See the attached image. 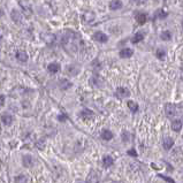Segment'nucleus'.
I'll list each match as a JSON object with an SVG mask.
<instances>
[{
	"instance_id": "obj_28",
	"label": "nucleus",
	"mask_w": 183,
	"mask_h": 183,
	"mask_svg": "<svg viewBox=\"0 0 183 183\" xmlns=\"http://www.w3.org/2000/svg\"><path fill=\"white\" fill-rule=\"evenodd\" d=\"M5 96H4V94H1V96H0V106H2V105L5 104Z\"/></svg>"
},
{
	"instance_id": "obj_18",
	"label": "nucleus",
	"mask_w": 183,
	"mask_h": 183,
	"mask_svg": "<svg viewBox=\"0 0 183 183\" xmlns=\"http://www.w3.org/2000/svg\"><path fill=\"white\" fill-rule=\"evenodd\" d=\"M16 58H17V60H20L22 62H26L28 60V54L26 52H23V51H20V52L16 53Z\"/></svg>"
},
{
	"instance_id": "obj_3",
	"label": "nucleus",
	"mask_w": 183,
	"mask_h": 183,
	"mask_svg": "<svg viewBox=\"0 0 183 183\" xmlns=\"http://www.w3.org/2000/svg\"><path fill=\"white\" fill-rule=\"evenodd\" d=\"M79 66H76V65H69V66H67V68H66V72H67V74L68 75H70V76H75V75H77V74L79 73Z\"/></svg>"
},
{
	"instance_id": "obj_5",
	"label": "nucleus",
	"mask_w": 183,
	"mask_h": 183,
	"mask_svg": "<svg viewBox=\"0 0 183 183\" xmlns=\"http://www.w3.org/2000/svg\"><path fill=\"white\" fill-rule=\"evenodd\" d=\"M162 145H164V149H165L166 151H168V150H171L172 146L174 145V139L169 136L165 137V138H164V143H162Z\"/></svg>"
},
{
	"instance_id": "obj_23",
	"label": "nucleus",
	"mask_w": 183,
	"mask_h": 183,
	"mask_svg": "<svg viewBox=\"0 0 183 183\" xmlns=\"http://www.w3.org/2000/svg\"><path fill=\"white\" fill-rule=\"evenodd\" d=\"M156 55H157L158 59L162 60V59H165V57H166V52H165L164 50H158L157 53H156Z\"/></svg>"
},
{
	"instance_id": "obj_27",
	"label": "nucleus",
	"mask_w": 183,
	"mask_h": 183,
	"mask_svg": "<svg viewBox=\"0 0 183 183\" xmlns=\"http://www.w3.org/2000/svg\"><path fill=\"white\" fill-rule=\"evenodd\" d=\"M58 119H59L60 122H63V121L67 120V116H66L65 114H61V115H59V116H58Z\"/></svg>"
},
{
	"instance_id": "obj_25",
	"label": "nucleus",
	"mask_w": 183,
	"mask_h": 183,
	"mask_svg": "<svg viewBox=\"0 0 183 183\" xmlns=\"http://www.w3.org/2000/svg\"><path fill=\"white\" fill-rule=\"evenodd\" d=\"M122 139H123V141L125 142H128L129 141V139H130V134H129V132H123V134H122Z\"/></svg>"
},
{
	"instance_id": "obj_11",
	"label": "nucleus",
	"mask_w": 183,
	"mask_h": 183,
	"mask_svg": "<svg viewBox=\"0 0 183 183\" xmlns=\"http://www.w3.org/2000/svg\"><path fill=\"white\" fill-rule=\"evenodd\" d=\"M101 138L105 139V141H110V139L113 138V132L110 131L108 129H104L101 131Z\"/></svg>"
},
{
	"instance_id": "obj_30",
	"label": "nucleus",
	"mask_w": 183,
	"mask_h": 183,
	"mask_svg": "<svg viewBox=\"0 0 183 183\" xmlns=\"http://www.w3.org/2000/svg\"><path fill=\"white\" fill-rule=\"evenodd\" d=\"M76 183H86V182H84V181H76Z\"/></svg>"
},
{
	"instance_id": "obj_9",
	"label": "nucleus",
	"mask_w": 183,
	"mask_h": 183,
	"mask_svg": "<svg viewBox=\"0 0 183 183\" xmlns=\"http://www.w3.org/2000/svg\"><path fill=\"white\" fill-rule=\"evenodd\" d=\"M136 21L139 23V26H143L145 24V22L147 21V15L145 13H139L136 15Z\"/></svg>"
},
{
	"instance_id": "obj_16",
	"label": "nucleus",
	"mask_w": 183,
	"mask_h": 183,
	"mask_svg": "<svg viewBox=\"0 0 183 183\" xmlns=\"http://www.w3.org/2000/svg\"><path fill=\"white\" fill-rule=\"evenodd\" d=\"M12 19L16 22V23H20L22 21V15L19 11H13L12 12Z\"/></svg>"
},
{
	"instance_id": "obj_29",
	"label": "nucleus",
	"mask_w": 183,
	"mask_h": 183,
	"mask_svg": "<svg viewBox=\"0 0 183 183\" xmlns=\"http://www.w3.org/2000/svg\"><path fill=\"white\" fill-rule=\"evenodd\" d=\"M4 15V11H2V9H1V8H0V17H1V16Z\"/></svg>"
},
{
	"instance_id": "obj_14",
	"label": "nucleus",
	"mask_w": 183,
	"mask_h": 183,
	"mask_svg": "<svg viewBox=\"0 0 183 183\" xmlns=\"http://www.w3.org/2000/svg\"><path fill=\"white\" fill-rule=\"evenodd\" d=\"M103 162H104L105 167L107 168V167H111V166L113 165L114 160H113V158L111 157V156H105V157L103 158Z\"/></svg>"
},
{
	"instance_id": "obj_20",
	"label": "nucleus",
	"mask_w": 183,
	"mask_h": 183,
	"mask_svg": "<svg viewBox=\"0 0 183 183\" xmlns=\"http://www.w3.org/2000/svg\"><path fill=\"white\" fill-rule=\"evenodd\" d=\"M127 105H128V107L130 108V111L132 112V113H136L137 111H138V105H137L135 101H132V100H129Z\"/></svg>"
},
{
	"instance_id": "obj_4",
	"label": "nucleus",
	"mask_w": 183,
	"mask_h": 183,
	"mask_svg": "<svg viewBox=\"0 0 183 183\" xmlns=\"http://www.w3.org/2000/svg\"><path fill=\"white\" fill-rule=\"evenodd\" d=\"M93 38L99 43H107V40H108V37L106 36L104 32H100V31L96 32L93 35Z\"/></svg>"
},
{
	"instance_id": "obj_31",
	"label": "nucleus",
	"mask_w": 183,
	"mask_h": 183,
	"mask_svg": "<svg viewBox=\"0 0 183 183\" xmlns=\"http://www.w3.org/2000/svg\"><path fill=\"white\" fill-rule=\"evenodd\" d=\"M114 183H123V182H114Z\"/></svg>"
},
{
	"instance_id": "obj_15",
	"label": "nucleus",
	"mask_w": 183,
	"mask_h": 183,
	"mask_svg": "<svg viewBox=\"0 0 183 183\" xmlns=\"http://www.w3.org/2000/svg\"><path fill=\"white\" fill-rule=\"evenodd\" d=\"M143 39H144V32H137L136 35L132 37L131 42L134 43V44H137V43L142 42Z\"/></svg>"
},
{
	"instance_id": "obj_2",
	"label": "nucleus",
	"mask_w": 183,
	"mask_h": 183,
	"mask_svg": "<svg viewBox=\"0 0 183 183\" xmlns=\"http://www.w3.org/2000/svg\"><path fill=\"white\" fill-rule=\"evenodd\" d=\"M129 96H130V91L127 88H118L115 91V97L118 99H125V98H128Z\"/></svg>"
},
{
	"instance_id": "obj_8",
	"label": "nucleus",
	"mask_w": 183,
	"mask_h": 183,
	"mask_svg": "<svg viewBox=\"0 0 183 183\" xmlns=\"http://www.w3.org/2000/svg\"><path fill=\"white\" fill-rule=\"evenodd\" d=\"M172 129L174 131H180L182 129V120L181 119H176L172 122Z\"/></svg>"
},
{
	"instance_id": "obj_19",
	"label": "nucleus",
	"mask_w": 183,
	"mask_h": 183,
	"mask_svg": "<svg viewBox=\"0 0 183 183\" xmlns=\"http://www.w3.org/2000/svg\"><path fill=\"white\" fill-rule=\"evenodd\" d=\"M70 86H72V83L69 81H67V79H61L60 81V88H61V90H67Z\"/></svg>"
},
{
	"instance_id": "obj_26",
	"label": "nucleus",
	"mask_w": 183,
	"mask_h": 183,
	"mask_svg": "<svg viewBox=\"0 0 183 183\" xmlns=\"http://www.w3.org/2000/svg\"><path fill=\"white\" fill-rule=\"evenodd\" d=\"M128 154L131 156V157H137V152L135 151V149H130V150L128 151Z\"/></svg>"
},
{
	"instance_id": "obj_13",
	"label": "nucleus",
	"mask_w": 183,
	"mask_h": 183,
	"mask_svg": "<svg viewBox=\"0 0 183 183\" xmlns=\"http://www.w3.org/2000/svg\"><path fill=\"white\" fill-rule=\"evenodd\" d=\"M23 165L26 167H31L33 165V160H32L31 156H23Z\"/></svg>"
},
{
	"instance_id": "obj_1",
	"label": "nucleus",
	"mask_w": 183,
	"mask_h": 183,
	"mask_svg": "<svg viewBox=\"0 0 183 183\" xmlns=\"http://www.w3.org/2000/svg\"><path fill=\"white\" fill-rule=\"evenodd\" d=\"M165 113H166V116L169 118V119H174L176 114H178V108L176 106L173 104H167L165 106Z\"/></svg>"
},
{
	"instance_id": "obj_7",
	"label": "nucleus",
	"mask_w": 183,
	"mask_h": 183,
	"mask_svg": "<svg viewBox=\"0 0 183 183\" xmlns=\"http://www.w3.org/2000/svg\"><path fill=\"white\" fill-rule=\"evenodd\" d=\"M47 70L50 72L51 74H57L59 73V70H60V65L58 62H52L50 63L48 66H47Z\"/></svg>"
},
{
	"instance_id": "obj_22",
	"label": "nucleus",
	"mask_w": 183,
	"mask_h": 183,
	"mask_svg": "<svg viewBox=\"0 0 183 183\" xmlns=\"http://www.w3.org/2000/svg\"><path fill=\"white\" fill-rule=\"evenodd\" d=\"M160 38H161L162 40H171L172 39V33L171 31H162L161 35H160Z\"/></svg>"
},
{
	"instance_id": "obj_21",
	"label": "nucleus",
	"mask_w": 183,
	"mask_h": 183,
	"mask_svg": "<svg viewBox=\"0 0 183 183\" xmlns=\"http://www.w3.org/2000/svg\"><path fill=\"white\" fill-rule=\"evenodd\" d=\"M167 15H168V13H166L162 8L158 9V11L156 12V14H154V16H156V17H159V19H165V17H167Z\"/></svg>"
},
{
	"instance_id": "obj_6",
	"label": "nucleus",
	"mask_w": 183,
	"mask_h": 183,
	"mask_svg": "<svg viewBox=\"0 0 183 183\" xmlns=\"http://www.w3.org/2000/svg\"><path fill=\"white\" fill-rule=\"evenodd\" d=\"M93 115H94L93 112L88 110V108H84V110H82L81 111V113H79V116H81L82 119H84V120H89V119H91Z\"/></svg>"
},
{
	"instance_id": "obj_17",
	"label": "nucleus",
	"mask_w": 183,
	"mask_h": 183,
	"mask_svg": "<svg viewBox=\"0 0 183 183\" xmlns=\"http://www.w3.org/2000/svg\"><path fill=\"white\" fill-rule=\"evenodd\" d=\"M121 7H122V2H121V1L114 0V1H111V2H110V8H111V9H113V11L120 9Z\"/></svg>"
},
{
	"instance_id": "obj_12",
	"label": "nucleus",
	"mask_w": 183,
	"mask_h": 183,
	"mask_svg": "<svg viewBox=\"0 0 183 183\" xmlns=\"http://www.w3.org/2000/svg\"><path fill=\"white\" fill-rule=\"evenodd\" d=\"M132 54H134V50L131 48H123L122 51H120L121 58H130Z\"/></svg>"
},
{
	"instance_id": "obj_24",
	"label": "nucleus",
	"mask_w": 183,
	"mask_h": 183,
	"mask_svg": "<svg viewBox=\"0 0 183 183\" xmlns=\"http://www.w3.org/2000/svg\"><path fill=\"white\" fill-rule=\"evenodd\" d=\"M159 178H164V180H165V181H167V182H169V183H175V181H174V180H173V178H168V176H165V175H161V174H159Z\"/></svg>"
},
{
	"instance_id": "obj_10",
	"label": "nucleus",
	"mask_w": 183,
	"mask_h": 183,
	"mask_svg": "<svg viewBox=\"0 0 183 183\" xmlns=\"http://www.w3.org/2000/svg\"><path fill=\"white\" fill-rule=\"evenodd\" d=\"M1 122L5 125V126H11L13 123V116L8 114H4L1 116Z\"/></svg>"
}]
</instances>
